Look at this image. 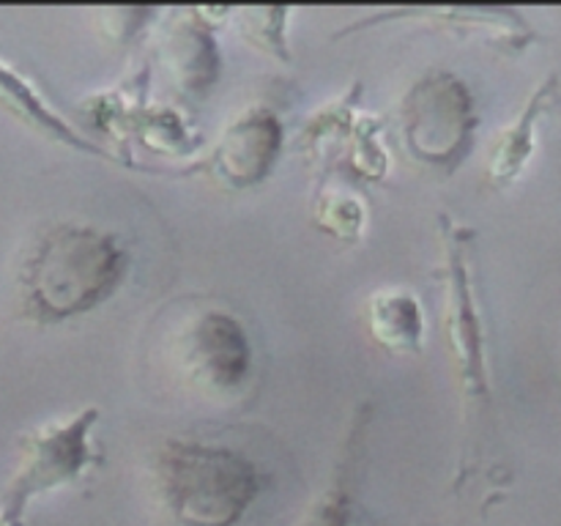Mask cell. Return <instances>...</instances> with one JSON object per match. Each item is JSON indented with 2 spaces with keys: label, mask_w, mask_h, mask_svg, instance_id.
Here are the masks:
<instances>
[{
  "label": "cell",
  "mask_w": 561,
  "mask_h": 526,
  "mask_svg": "<svg viewBox=\"0 0 561 526\" xmlns=\"http://www.w3.org/2000/svg\"><path fill=\"white\" fill-rule=\"evenodd\" d=\"M367 321H370L373 338L383 348L398 351V354L420 351L425 321H422L420 301L409 290L387 288L373 294L370 307H367Z\"/></svg>",
  "instance_id": "cell-7"
},
{
  "label": "cell",
  "mask_w": 561,
  "mask_h": 526,
  "mask_svg": "<svg viewBox=\"0 0 561 526\" xmlns=\"http://www.w3.org/2000/svg\"><path fill=\"white\" fill-rule=\"evenodd\" d=\"M157 485L179 526H236L255 502L257 471L222 444L173 438L157 455Z\"/></svg>",
  "instance_id": "cell-2"
},
{
  "label": "cell",
  "mask_w": 561,
  "mask_h": 526,
  "mask_svg": "<svg viewBox=\"0 0 561 526\" xmlns=\"http://www.w3.org/2000/svg\"><path fill=\"white\" fill-rule=\"evenodd\" d=\"M0 107L9 110L11 115L22 118L27 126H33V129L49 135L53 140H60L66 142V146H75L88 153H102L104 157L102 148L77 135V132L71 129L58 113H53V107L38 96L36 88H33L25 77L16 75L14 69H9L5 64H0Z\"/></svg>",
  "instance_id": "cell-8"
},
{
  "label": "cell",
  "mask_w": 561,
  "mask_h": 526,
  "mask_svg": "<svg viewBox=\"0 0 561 526\" xmlns=\"http://www.w3.org/2000/svg\"><path fill=\"white\" fill-rule=\"evenodd\" d=\"M449 310V338L460 354V370L469 381L471 392L485 389V376H482V354H480V329H477L474 310H471V296L466 290V272L460 266V258H455V296Z\"/></svg>",
  "instance_id": "cell-10"
},
{
  "label": "cell",
  "mask_w": 561,
  "mask_h": 526,
  "mask_svg": "<svg viewBox=\"0 0 561 526\" xmlns=\"http://www.w3.org/2000/svg\"><path fill=\"white\" fill-rule=\"evenodd\" d=\"M318 225L332 230L340 239H354L359 236L362 225H365V208L359 206L356 197L348 195H327L318 203Z\"/></svg>",
  "instance_id": "cell-12"
},
{
  "label": "cell",
  "mask_w": 561,
  "mask_h": 526,
  "mask_svg": "<svg viewBox=\"0 0 561 526\" xmlns=\"http://www.w3.org/2000/svg\"><path fill=\"white\" fill-rule=\"evenodd\" d=\"M175 354L192 384L208 392L239 387L252 367V345L244 327L219 310L197 312L175 343Z\"/></svg>",
  "instance_id": "cell-5"
},
{
  "label": "cell",
  "mask_w": 561,
  "mask_h": 526,
  "mask_svg": "<svg viewBox=\"0 0 561 526\" xmlns=\"http://www.w3.org/2000/svg\"><path fill=\"white\" fill-rule=\"evenodd\" d=\"M553 96H557V75H551L546 85L537 88V93L526 104L524 115L510 129H504L499 142L493 146L491 162H488L493 181H510L524 170L531 151H535V121L546 113Z\"/></svg>",
  "instance_id": "cell-9"
},
{
  "label": "cell",
  "mask_w": 561,
  "mask_h": 526,
  "mask_svg": "<svg viewBox=\"0 0 561 526\" xmlns=\"http://www.w3.org/2000/svg\"><path fill=\"white\" fill-rule=\"evenodd\" d=\"M474 124L469 88L449 71L427 75L403 99L405 142L427 162H449L458 157Z\"/></svg>",
  "instance_id": "cell-4"
},
{
  "label": "cell",
  "mask_w": 561,
  "mask_h": 526,
  "mask_svg": "<svg viewBox=\"0 0 561 526\" xmlns=\"http://www.w3.org/2000/svg\"><path fill=\"white\" fill-rule=\"evenodd\" d=\"M296 526H351L348 474H340L327 491L318 493Z\"/></svg>",
  "instance_id": "cell-11"
},
{
  "label": "cell",
  "mask_w": 561,
  "mask_h": 526,
  "mask_svg": "<svg viewBox=\"0 0 561 526\" xmlns=\"http://www.w3.org/2000/svg\"><path fill=\"white\" fill-rule=\"evenodd\" d=\"M0 526H11V524H9V521H5V518H3V515H0Z\"/></svg>",
  "instance_id": "cell-13"
},
{
  "label": "cell",
  "mask_w": 561,
  "mask_h": 526,
  "mask_svg": "<svg viewBox=\"0 0 561 526\" xmlns=\"http://www.w3.org/2000/svg\"><path fill=\"white\" fill-rule=\"evenodd\" d=\"M283 126L266 107H250L222 132L214 148V170L233 186L261 181L277 159Z\"/></svg>",
  "instance_id": "cell-6"
},
{
  "label": "cell",
  "mask_w": 561,
  "mask_h": 526,
  "mask_svg": "<svg viewBox=\"0 0 561 526\" xmlns=\"http://www.w3.org/2000/svg\"><path fill=\"white\" fill-rule=\"evenodd\" d=\"M124 263V250L110 233L91 225H58L22 263V296L38 318L77 316L118 285Z\"/></svg>",
  "instance_id": "cell-1"
},
{
  "label": "cell",
  "mask_w": 561,
  "mask_h": 526,
  "mask_svg": "<svg viewBox=\"0 0 561 526\" xmlns=\"http://www.w3.org/2000/svg\"><path fill=\"white\" fill-rule=\"evenodd\" d=\"M93 420H96V409H88L71 416L64 425L53 422V425L38 427L22 442L20 469L11 477L9 491H5V507L0 513L11 526H20L22 510L33 496L75 480L85 469V464L91 460L88 431H91Z\"/></svg>",
  "instance_id": "cell-3"
}]
</instances>
